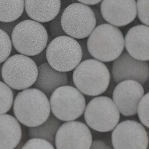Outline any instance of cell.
Returning <instances> with one entry per match:
<instances>
[{"mask_svg":"<svg viewBox=\"0 0 149 149\" xmlns=\"http://www.w3.org/2000/svg\"><path fill=\"white\" fill-rule=\"evenodd\" d=\"M84 119L86 125L98 132L111 131L119 123L120 113L113 99L97 96L86 105Z\"/></svg>","mask_w":149,"mask_h":149,"instance_id":"cell-9","label":"cell"},{"mask_svg":"<svg viewBox=\"0 0 149 149\" xmlns=\"http://www.w3.org/2000/svg\"><path fill=\"white\" fill-rule=\"evenodd\" d=\"M73 70V83L84 95L97 96L108 88L110 73L102 61L95 58L81 61Z\"/></svg>","mask_w":149,"mask_h":149,"instance_id":"cell-3","label":"cell"},{"mask_svg":"<svg viewBox=\"0 0 149 149\" xmlns=\"http://www.w3.org/2000/svg\"><path fill=\"white\" fill-rule=\"evenodd\" d=\"M24 0H0V22H12L22 16Z\"/></svg>","mask_w":149,"mask_h":149,"instance_id":"cell-20","label":"cell"},{"mask_svg":"<svg viewBox=\"0 0 149 149\" xmlns=\"http://www.w3.org/2000/svg\"><path fill=\"white\" fill-rule=\"evenodd\" d=\"M46 48V60L53 69L60 72H70L81 61L80 42L70 36L54 37Z\"/></svg>","mask_w":149,"mask_h":149,"instance_id":"cell-5","label":"cell"},{"mask_svg":"<svg viewBox=\"0 0 149 149\" xmlns=\"http://www.w3.org/2000/svg\"><path fill=\"white\" fill-rule=\"evenodd\" d=\"M144 94V87L140 83L134 80H125L114 88L113 101L120 113L131 116L136 114L137 105Z\"/></svg>","mask_w":149,"mask_h":149,"instance_id":"cell-13","label":"cell"},{"mask_svg":"<svg viewBox=\"0 0 149 149\" xmlns=\"http://www.w3.org/2000/svg\"><path fill=\"white\" fill-rule=\"evenodd\" d=\"M76 1L87 5H95L97 4L100 3L102 0H76Z\"/></svg>","mask_w":149,"mask_h":149,"instance_id":"cell-32","label":"cell"},{"mask_svg":"<svg viewBox=\"0 0 149 149\" xmlns=\"http://www.w3.org/2000/svg\"><path fill=\"white\" fill-rule=\"evenodd\" d=\"M93 136L88 126L77 121H67L58 127L54 139L57 149L90 148Z\"/></svg>","mask_w":149,"mask_h":149,"instance_id":"cell-11","label":"cell"},{"mask_svg":"<svg viewBox=\"0 0 149 149\" xmlns=\"http://www.w3.org/2000/svg\"><path fill=\"white\" fill-rule=\"evenodd\" d=\"M49 104L53 115L63 122L80 118L86 107L83 93L76 87L67 84L59 86L52 93Z\"/></svg>","mask_w":149,"mask_h":149,"instance_id":"cell-7","label":"cell"},{"mask_svg":"<svg viewBox=\"0 0 149 149\" xmlns=\"http://www.w3.org/2000/svg\"><path fill=\"white\" fill-rule=\"evenodd\" d=\"M38 66L31 57L17 54L9 56L2 63V78L11 89L22 90L30 88L35 82Z\"/></svg>","mask_w":149,"mask_h":149,"instance_id":"cell-6","label":"cell"},{"mask_svg":"<svg viewBox=\"0 0 149 149\" xmlns=\"http://www.w3.org/2000/svg\"><path fill=\"white\" fill-rule=\"evenodd\" d=\"M100 10L105 22L116 27H123L136 17V0H102Z\"/></svg>","mask_w":149,"mask_h":149,"instance_id":"cell-14","label":"cell"},{"mask_svg":"<svg viewBox=\"0 0 149 149\" xmlns=\"http://www.w3.org/2000/svg\"><path fill=\"white\" fill-rule=\"evenodd\" d=\"M2 63H0V81H2Z\"/></svg>","mask_w":149,"mask_h":149,"instance_id":"cell-33","label":"cell"},{"mask_svg":"<svg viewBox=\"0 0 149 149\" xmlns=\"http://www.w3.org/2000/svg\"><path fill=\"white\" fill-rule=\"evenodd\" d=\"M20 124L9 114H0V149H13L22 139Z\"/></svg>","mask_w":149,"mask_h":149,"instance_id":"cell-18","label":"cell"},{"mask_svg":"<svg viewBox=\"0 0 149 149\" xmlns=\"http://www.w3.org/2000/svg\"><path fill=\"white\" fill-rule=\"evenodd\" d=\"M148 37V26L143 24L130 28L124 38L126 52L136 59L148 61L149 60Z\"/></svg>","mask_w":149,"mask_h":149,"instance_id":"cell-15","label":"cell"},{"mask_svg":"<svg viewBox=\"0 0 149 149\" xmlns=\"http://www.w3.org/2000/svg\"><path fill=\"white\" fill-rule=\"evenodd\" d=\"M112 74L114 82L116 84L125 80H134L144 84L148 78V63L147 61L133 58L127 52H122L114 60Z\"/></svg>","mask_w":149,"mask_h":149,"instance_id":"cell-12","label":"cell"},{"mask_svg":"<svg viewBox=\"0 0 149 149\" xmlns=\"http://www.w3.org/2000/svg\"><path fill=\"white\" fill-rule=\"evenodd\" d=\"M86 40L92 58L102 62H111L123 52L124 36L118 27L109 23L95 26Z\"/></svg>","mask_w":149,"mask_h":149,"instance_id":"cell-2","label":"cell"},{"mask_svg":"<svg viewBox=\"0 0 149 149\" xmlns=\"http://www.w3.org/2000/svg\"><path fill=\"white\" fill-rule=\"evenodd\" d=\"M61 23L65 34L74 39H84L96 26L93 9L81 2H73L62 11Z\"/></svg>","mask_w":149,"mask_h":149,"instance_id":"cell-8","label":"cell"},{"mask_svg":"<svg viewBox=\"0 0 149 149\" xmlns=\"http://www.w3.org/2000/svg\"><path fill=\"white\" fill-rule=\"evenodd\" d=\"M28 18H29V16L27 15V14H22V16L19 19H16L14 21H12V22H0V29L3 30L5 32L7 33L9 36L10 37L11 35V33L14 30V27L16 26L17 24H18L20 21L24 20V19H27Z\"/></svg>","mask_w":149,"mask_h":149,"instance_id":"cell-27","label":"cell"},{"mask_svg":"<svg viewBox=\"0 0 149 149\" xmlns=\"http://www.w3.org/2000/svg\"><path fill=\"white\" fill-rule=\"evenodd\" d=\"M14 92L8 85L0 81V114L6 113L12 107Z\"/></svg>","mask_w":149,"mask_h":149,"instance_id":"cell-21","label":"cell"},{"mask_svg":"<svg viewBox=\"0 0 149 149\" xmlns=\"http://www.w3.org/2000/svg\"><path fill=\"white\" fill-rule=\"evenodd\" d=\"M80 45L81 46V51H82V58L81 61H84L86 59H90L92 58L89 52L88 49H87V46H86V41H81L80 42Z\"/></svg>","mask_w":149,"mask_h":149,"instance_id":"cell-30","label":"cell"},{"mask_svg":"<svg viewBox=\"0 0 149 149\" xmlns=\"http://www.w3.org/2000/svg\"><path fill=\"white\" fill-rule=\"evenodd\" d=\"M62 11H63V10H61V8L59 14L56 16L53 19H52V20L50 21V23H49L50 32H51L52 36L53 37H57L62 35H66V34H65L64 31L62 29V26H61V17Z\"/></svg>","mask_w":149,"mask_h":149,"instance_id":"cell-26","label":"cell"},{"mask_svg":"<svg viewBox=\"0 0 149 149\" xmlns=\"http://www.w3.org/2000/svg\"><path fill=\"white\" fill-rule=\"evenodd\" d=\"M61 125V121L57 119L52 113H50L46 122L36 127H29V136L46 139L54 146L56 133Z\"/></svg>","mask_w":149,"mask_h":149,"instance_id":"cell-19","label":"cell"},{"mask_svg":"<svg viewBox=\"0 0 149 149\" xmlns=\"http://www.w3.org/2000/svg\"><path fill=\"white\" fill-rule=\"evenodd\" d=\"M25 10L29 18L44 23L59 14L61 0H24Z\"/></svg>","mask_w":149,"mask_h":149,"instance_id":"cell-17","label":"cell"},{"mask_svg":"<svg viewBox=\"0 0 149 149\" xmlns=\"http://www.w3.org/2000/svg\"><path fill=\"white\" fill-rule=\"evenodd\" d=\"M68 84V75L65 72L54 70L47 62L38 65V73L34 85V88L41 90L50 96L55 89Z\"/></svg>","mask_w":149,"mask_h":149,"instance_id":"cell-16","label":"cell"},{"mask_svg":"<svg viewBox=\"0 0 149 149\" xmlns=\"http://www.w3.org/2000/svg\"><path fill=\"white\" fill-rule=\"evenodd\" d=\"M111 142L116 149H146L148 137L142 124L134 120L118 123L113 129Z\"/></svg>","mask_w":149,"mask_h":149,"instance_id":"cell-10","label":"cell"},{"mask_svg":"<svg viewBox=\"0 0 149 149\" xmlns=\"http://www.w3.org/2000/svg\"><path fill=\"white\" fill-rule=\"evenodd\" d=\"M54 146L51 142L42 138H31L24 143L22 146V148H30V149H54Z\"/></svg>","mask_w":149,"mask_h":149,"instance_id":"cell-24","label":"cell"},{"mask_svg":"<svg viewBox=\"0 0 149 149\" xmlns=\"http://www.w3.org/2000/svg\"><path fill=\"white\" fill-rule=\"evenodd\" d=\"M90 148L92 149H110L111 147L107 145L102 140H94L92 141Z\"/></svg>","mask_w":149,"mask_h":149,"instance_id":"cell-29","label":"cell"},{"mask_svg":"<svg viewBox=\"0 0 149 149\" xmlns=\"http://www.w3.org/2000/svg\"><path fill=\"white\" fill-rule=\"evenodd\" d=\"M148 104L149 93H146L142 97L137 105L136 113L138 114L141 123L146 127H149L148 122Z\"/></svg>","mask_w":149,"mask_h":149,"instance_id":"cell-23","label":"cell"},{"mask_svg":"<svg viewBox=\"0 0 149 149\" xmlns=\"http://www.w3.org/2000/svg\"><path fill=\"white\" fill-rule=\"evenodd\" d=\"M15 118L26 127H36L46 121L51 113L47 95L37 88L22 90L13 102Z\"/></svg>","mask_w":149,"mask_h":149,"instance_id":"cell-1","label":"cell"},{"mask_svg":"<svg viewBox=\"0 0 149 149\" xmlns=\"http://www.w3.org/2000/svg\"><path fill=\"white\" fill-rule=\"evenodd\" d=\"M92 9H93V12H94V14H95V19H96V24L100 25V24L105 23V20L104 19L103 17H102L100 9L97 8H94Z\"/></svg>","mask_w":149,"mask_h":149,"instance_id":"cell-31","label":"cell"},{"mask_svg":"<svg viewBox=\"0 0 149 149\" xmlns=\"http://www.w3.org/2000/svg\"><path fill=\"white\" fill-rule=\"evenodd\" d=\"M31 59L37 63V65H40L42 63L47 62V60H46V49H43V50H42L41 52H40L39 54H37L34 56H31Z\"/></svg>","mask_w":149,"mask_h":149,"instance_id":"cell-28","label":"cell"},{"mask_svg":"<svg viewBox=\"0 0 149 149\" xmlns=\"http://www.w3.org/2000/svg\"><path fill=\"white\" fill-rule=\"evenodd\" d=\"M148 1L149 0H137L136 5V15L139 20L146 26L149 25L148 14Z\"/></svg>","mask_w":149,"mask_h":149,"instance_id":"cell-25","label":"cell"},{"mask_svg":"<svg viewBox=\"0 0 149 149\" xmlns=\"http://www.w3.org/2000/svg\"><path fill=\"white\" fill-rule=\"evenodd\" d=\"M12 51V42L10 37L0 29V63H3L10 56Z\"/></svg>","mask_w":149,"mask_h":149,"instance_id":"cell-22","label":"cell"},{"mask_svg":"<svg viewBox=\"0 0 149 149\" xmlns=\"http://www.w3.org/2000/svg\"><path fill=\"white\" fill-rule=\"evenodd\" d=\"M49 34L41 22L27 19L16 25L10 35L16 51L25 55H36L46 49Z\"/></svg>","mask_w":149,"mask_h":149,"instance_id":"cell-4","label":"cell"}]
</instances>
